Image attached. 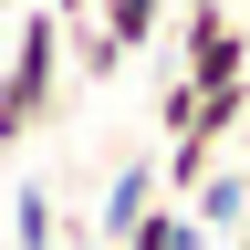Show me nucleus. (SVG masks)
I'll return each mask as SVG.
<instances>
[{
  "mask_svg": "<svg viewBox=\"0 0 250 250\" xmlns=\"http://www.w3.org/2000/svg\"><path fill=\"white\" fill-rule=\"evenodd\" d=\"M62 83H73L62 21H52V11H11V52H0V156L62 115Z\"/></svg>",
  "mask_w": 250,
  "mask_h": 250,
  "instance_id": "obj_1",
  "label": "nucleus"
},
{
  "mask_svg": "<svg viewBox=\"0 0 250 250\" xmlns=\"http://www.w3.org/2000/svg\"><path fill=\"white\" fill-rule=\"evenodd\" d=\"M156 198H167V188H156V156H125V167L104 177V208H94V240H104V250H115V240H125V229H136V219H146Z\"/></svg>",
  "mask_w": 250,
  "mask_h": 250,
  "instance_id": "obj_2",
  "label": "nucleus"
},
{
  "mask_svg": "<svg viewBox=\"0 0 250 250\" xmlns=\"http://www.w3.org/2000/svg\"><path fill=\"white\" fill-rule=\"evenodd\" d=\"M188 208H198V229H208V240H229V229H240V208H250V167H198Z\"/></svg>",
  "mask_w": 250,
  "mask_h": 250,
  "instance_id": "obj_3",
  "label": "nucleus"
},
{
  "mask_svg": "<svg viewBox=\"0 0 250 250\" xmlns=\"http://www.w3.org/2000/svg\"><path fill=\"white\" fill-rule=\"evenodd\" d=\"M115 250H208V229H198V208H188V198H156Z\"/></svg>",
  "mask_w": 250,
  "mask_h": 250,
  "instance_id": "obj_4",
  "label": "nucleus"
},
{
  "mask_svg": "<svg viewBox=\"0 0 250 250\" xmlns=\"http://www.w3.org/2000/svg\"><path fill=\"white\" fill-rule=\"evenodd\" d=\"M167 11H177V0H94V21L115 31V52H125V62H136L146 42H167Z\"/></svg>",
  "mask_w": 250,
  "mask_h": 250,
  "instance_id": "obj_5",
  "label": "nucleus"
},
{
  "mask_svg": "<svg viewBox=\"0 0 250 250\" xmlns=\"http://www.w3.org/2000/svg\"><path fill=\"white\" fill-rule=\"evenodd\" d=\"M62 62H73V83H115V73H125L115 31L94 21V11H83V21H62Z\"/></svg>",
  "mask_w": 250,
  "mask_h": 250,
  "instance_id": "obj_6",
  "label": "nucleus"
},
{
  "mask_svg": "<svg viewBox=\"0 0 250 250\" xmlns=\"http://www.w3.org/2000/svg\"><path fill=\"white\" fill-rule=\"evenodd\" d=\"M11 250H62V208H52V188H21V198H11Z\"/></svg>",
  "mask_w": 250,
  "mask_h": 250,
  "instance_id": "obj_7",
  "label": "nucleus"
},
{
  "mask_svg": "<svg viewBox=\"0 0 250 250\" xmlns=\"http://www.w3.org/2000/svg\"><path fill=\"white\" fill-rule=\"evenodd\" d=\"M42 11H52V21H83V11H94V0H42Z\"/></svg>",
  "mask_w": 250,
  "mask_h": 250,
  "instance_id": "obj_8",
  "label": "nucleus"
},
{
  "mask_svg": "<svg viewBox=\"0 0 250 250\" xmlns=\"http://www.w3.org/2000/svg\"><path fill=\"white\" fill-rule=\"evenodd\" d=\"M229 146H250V94H240V136H229Z\"/></svg>",
  "mask_w": 250,
  "mask_h": 250,
  "instance_id": "obj_9",
  "label": "nucleus"
},
{
  "mask_svg": "<svg viewBox=\"0 0 250 250\" xmlns=\"http://www.w3.org/2000/svg\"><path fill=\"white\" fill-rule=\"evenodd\" d=\"M229 250H250V208H240V229H229Z\"/></svg>",
  "mask_w": 250,
  "mask_h": 250,
  "instance_id": "obj_10",
  "label": "nucleus"
},
{
  "mask_svg": "<svg viewBox=\"0 0 250 250\" xmlns=\"http://www.w3.org/2000/svg\"><path fill=\"white\" fill-rule=\"evenodd\" d=\"M11 11H21V0H0V21H11Z\"/></svg>",
  "mask_w": 250,
  "mask_h": 250,
  "instance_id": "obj_11",
  "label": "nucleus"
},
{
  "mask_svg": "<svg viewBox=\"0 0 250 250\" xmlns=\"http://www.w3.org/2000/svg\"><path fill=\"white\" fill-rule=\"evenodd\" d=\"M0 52H11V21H0Z\"/></svg>",
  "mask_w": 250,
  "mask_h": 250,
  "instance_id": "obj_12",
  "label": "nucleus"
},
{
  "mask_svg": "<svg viewBox=\"0 0 250 250\" xmlns=\"http://www.w3.org/2000/svg\"><path fill=\"white\" fill-rule=\"evenodd\" d=\"M177 11H198V0H177Z\"/></svg>",
  "mask_w": 250,
  "mask_h": 250,
  "instance_id": "obj_13",
  "label": "nucleus"
}]
</instances>
